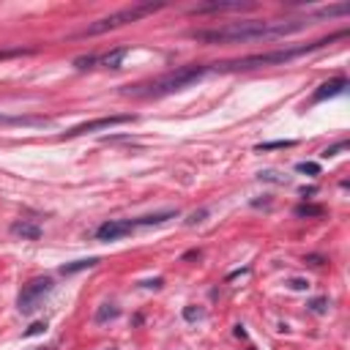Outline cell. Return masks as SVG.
Listing matches in <instances>:
<instances>
[{
    "instance_id": "cell-11",
    "label": "cell",
    "mask_w": 350,
    "mask_h": 350,
    "mask_svg": "<svg viewBox=\"0 0 350 350\" xmlns=\"http://www.w3.org/2000/svg\"><path fill=\"white\" fill-rule=\"evenodd\" d=\"M178 211H161V213H151V216L134 219V227H151V225H164L167 219H175Z\"/></svg>"
},
{
    "instance_id": "cell-20",
    "label": "cell",
    "mask_w": 350,
    "mask_h": 350,
    "mask_svg": "<svg viewBox=\"0 0 350 350\" xmlns=\"http://www.w3.org/2000/svg\"><path fill=\"white\" fill-rule=\"evenodd\" d=\"M93 63H99V55H82V58L74 60V66H77V69H91Z\"/></svg>"
},
{
    "instance_id": "cell-13",
    "label": "cell",
    "mask_w": 350,
    "mask_h": 350,
    "mask_svg": "<svg viewBox=\"0 0 350 350\" xmlns=\"http://www.w3.org/2000/svg\"><path fill=\"white\" fill-rule=\"evenodd\" d=\"M326 213V208L323 205H312V203H301V205H295V216L298 219H318Z\"/></svg>"
},
{
    "instance_id": "cell-6",
    "label": "cell",
    "mask_w": 350,
    "mask_h": 350,
    "mask_svg": "<svg viewBox=\"0 0 350 350\" xmlns=\"http://www.w3.org/2000/svg\"><path fill=\"white\" fill-rule=\"evenodd\" d=\"M132 120H137V115H107V118H96V120H85V123H79V126H74V129L63 132L60 137H63V140L82 137V134L104 132V129H112V126H120V123H132Z\"/></svg>"
},
{
    "instance_id": "cell-12",
    "label": "cell",
    "mask_w": 350,
    "mask_h": 350,
    "mask_svg": "<svg viewBox=\"0 0 350 350\" xmlns=\"http://www.w3.org/2000/svg\"><path fill=\"white\" fill-rule=\"evenodd\" d=\"M96 262H99V257L74 260V262H66V266H60V274H63V277H69V274H77V271H85V268H93Z\"/></svg>"
},
{
    "instance_id": "cell-23",
    "label": "cell",
    "mask_w": 350,
    "mask_h": 350,
    "mask_svg": "<svg viewBox=\"0 0 350 350\" xmlns=\"http://www.w3.org/2000/svg\"><path fill=\"white\" fill-rule=\"evenodd\" d=\"M184 318H186V320H197V318H203V309L186 307V309H184Z\"/></svg>"
},
{
    "instance_id": "cell-22",
    "label": "cell",
    "mask_w": 350,
    "mask_h": 350,
    "mask_svg": "<svg viewBox=\"0 0 350 350\" xmlns=\"http://www.w3.org/2000/svg\"><path fill=\"white\" fill-rule=\"evenodd\" d=\"M287 287H290V290H309V282L307 279H287Z\"/></svg>"
},
{
    "instance_id": "cell-19",
    "label": "cell",
    "mask_w": 350,
    "mask_h": 350,
    "mask_svg": "<svg viewBox=\"0 0 350 350\" xmlns=\"http://www.w3.org/2000/svg\"><path fill=\"white\" fill-rule=\"evenodd\" d=\"M295 170L307 172V175H320V164H315V161H298V164H295Z\"/></svg>"
},
{
    "instance_id": "cell-2",
    "label": "cell",
    "mask_w": 350,
    "mask_h": 350,
    "mask_svg": "<svg viewBox=\"0 0 350 350\" xmlns=\"http://www.w3.org/2000/svg\"><path fill=\"white\" fill-rule=\"evenodd\" d=\"M211 66H184V69H175L164 77H156L151 82H137V85H126L123 96H134V99H161L170 96L175 91H184L192 82H197Z\"/></svg>"
},
{
    "instance_id": "cell-4",
    "label": "cell",
    "mask_w": 350,
    "mask_h": 350,
    "mask_svg": "<svg viewBox=\"0 0 350 350\" xmlns=\"http://www.w3.org/2000/svg\"><path fill=\"white\" fill-rule=\"evenodd\" d=\"M159 9H164V3H137V6H126V9L115 11V14L102 17V19H96L93 25H88V28L79 33V36H102V33H107V30H115V28H123V25H129V22H137V19L153 14V11H159Z\"/></svg>"
},
{
    "instance_id": "cell-9",
    "label": "cell",
    "mask_w": 350,
    "mask_h": 350,
    "mask_svg": "<svg viewBox=\"0 0 350 350\" xmlns=\"http://www.w3.org/2000/svg\"><path fill=\"white\" fill-rule=\"evenodd\" d=\"M11 235L25 238V241H38L41 238V227L33 225V222H14V225H11Z\"/></svg>"
},
{
    "instance_id": "cell-3",
    "label": "cell",
    "mask_w": 350,
    "mask_h": 350,
    "mask_svg": "<svg viewBox=\"0 0 350 350\" xmlns=\"http://www.w3.org/2000/svg\"><path fill=\"white\" fill-rule=\"evenodd\" d=\"M336 38H345V30L334 33V36H328V38H320V41H315V44L293 47V50H277V52H262V55H249V58H238V60H225V63H213L211 69H216V71H249V69H260V66H271V63H287V60L309 55V52L336 41Z\"/></svg>"
},
{
    "instance_id": "cell-24",
    "label": "cell",
    "mask_w": 350,
    "mask_h": 350,
    "mask_svg": "<svg viewBox=\"0 0 350 350\" xmlns=\"http://www.w3.org/2000/svg\"><path fill=\"white\" fill-rule=\"evenodd\" d=\"M44 328H47L44 323H33V326H30V328H28V331H25L22 336H36V334H44Z\"/></svg>"
},
{
    "instance_id": "cell-10",
    "label": "cell",
    "mask_w": 350,
    "mask_h": 350,
    "mask_svg": "<svg viewBox=\"0 0 350 350\" xmlns=\"http://www.w3.org/2000/svg\"><path fill=\"white\" fill-rule=\"evenodd\" d=\"M129 55V47H118V50L107 52V55H99V66H104V69H118L120 60Z\"/></svg>"
},
{
    "instance_id": "cell-18",
    "label": "cell",
    "mask_w": 350,
    "mask_h": 350,
    "mask_svg": "<svg viewBox=\"0 0 350 350\" xmlns=\"http://www.w3.org/2000/svg\"><path fill=\"white\" fill-rule=\"evenodd\" d=\"M342 151H347V143H345V140H342V143H336V145L323 148V153H320V156H323V159H331V156H339Z\"/></svg>"
},
{
    "instance_id": "cell-5",
    "label": "cell",
    "mask_w": 350,
    "mask_h": 350,
    "mask_svg": "<svg viewBox=\"0 0 350 350\" xmlns=\"http://www.w3.org/2000/svg\"><path fill=\"white\" fill-rule=\"evenodd\" d=\"M52 287H55V282L50 277H38V279H30L28 285L22 287V293H19L17 298V307L22 315H33L38 309V304L47 298V295L52 293Z\"/></svg>"
},
{
    "instance_id": "cell-15",
    "label": "cell",
    "mask_w": 350,
    "mask_h": 350,
    "mask_svg": "<svg viewBox=\"0 0 350 350\" xmlns=\"http://www.w3.org/2000/svg\"><path fill=\"white\" fill-rule=\"evenodd\" d=\"M118 315H120V307H115V304H102V307L96 309V318H93V320H96L99 326H104L107 320H115Z\"/></svg>"
},
{
    "instance_id": "cell-1",
    "label": "cell",
    "mask_w": 350,
    "mask_h": 350,
    "mask_svg": "<svg viewBox=\"0 0 350 350\" xmlns=\"http://www.w3.org/2000/svg\"><path fill=\"white\" fill-rule=\"evenodd\" d=\"M309 25V19H290V22H230L225 28L213 30H194L192 36L205 44H241V41H257V38H285L290 33H298Z\"/></svg>"
},
{
    "instance_id": "cell-17",
    "label": "cell",
    "mask_w": 350,
    "mask_h": 350,
    "mask_svg": "<svg viewBox=\"0 0 350 350\" xmlns=\"http://www.w3.org/2000/svg\"><path fill=\"white\" fill-rule=\"evenodd\" d=\"M293 145H295V140H277V143H262L254 151H277V148H293Z\"/></svg>"
},
{
    "instance_id": "cell-26",
    "label": "cell",
    "mask_w": 350,
    "mask_h": 350,
    "mask_svg": "<svg viewBox=\"0 0 350 350\" xmlns=\"http://www.w3.org/2000/svg\"><path fill=\"white\" fill-rule=\"evenodd\" d=\"M307 262H309V266H323L326 260H323L320 254H312V257H307Z\"/></svg>"
},
{
    "instance_id": "cell-27",
    "label": "cell",
    "mask_w": 350,
    "mask_h": 350,
    "mask_svg": "<svg viewBox=\"0 0 350 350\" xmlns=\"http://www.w3.org/2000/svg\"><path fill=\"white\" fill-rule=\"evenodd\" d=\"M203 216H205V211H200V213H192V219L186 222V225H197V222L203 219Z\"/></svg>"
},
{
    "instance_id": "cell-28",
    "label": "cell",
    "mask_w": 350,
    "mask_h": 350,
    "mask_svg": "<svg viewBox=\"0 0 350 350\" xmlns=\"http://www.w3.org/2000/svg\"><path fill=\"white\" fill-rule=\"evenodd\" d=\"M318 192V186H304V189H301V197H309V194H315Z\"/></svg>"
},
{
    "instance_id": "cell-25",
    "label": "cell",
    "mask_w": 350,
    "mask_h": 350,
    "mask_svg": "<svg viewBox=\"0 0 350 350\" xmlns=\"http://www.w3.org/2000/svg\"><path fill=\"white\" fill-rule=\"evenodd\" d=\"M25 52H30V50H6V52H0V60L14 58V55H25Z\"/></svg>"
},
{
    "instance_id": "cell-21",
    "label": "cell",
    "mask_w": 350,
    "mask_h": 350,
    "mask_svg": "<svg viewBox=\"0 0 350 350\" xmlns=\"http://www.w3.org/2000/svg\"><path fill=\"white\" fill-rule=\"evenodd\" d=\"M307 307L312 309V312H318V315H323V312H326V307H328V298H315V301H309Z\"/></svg>"
},
{
    "instance_id": "cell-14",
    "label": "cell",
    "mask_w": 350,
    "mask_h": 350,
    "mask_svg": "<svg viewBox=\"0 0 350 350\" xmlns=\"http://www.w3.org/2000/svg\"><path fill=\"white\" fill-rule=\"evenodd\" d=\"M244 9L241 3H208V6H197L192 9V14H208V11H238Z\"/></svg>"
},
{
    "instance_id": "cell-29",
    "label": "cell",
    "mask_w": 350,
    "mask_h": 350,
    "mask_svg": "<svg viewBox=\"0 0 350 350\" xmlns=\"http://www.w3.org/2000/svg\"><path fill=\"white\" fill-rule=\"evenodd\" d=\"M235 336H241V339H244V336H246V331H244V326H235Z\"/></svg>"
},
{
    "instance_id": "cell-7",
    "label": "cell",
    "mask_w": 350,
    "mask_h": 350,
    "mask_svg": "<svg viewBox=\"0 0 350 350\" xmlns=\"http://www.w3.org/2000/svg\"><path fill=\"white\" fill-rule=\"evenodd\" d=\"M134 230V222L132 219H115V222H104L102 227L96 230L99 241H118L123 235H129Z\"/></svg>"
},
{
    "instance_id": "cell-8",
    "label": "cell",
    "mask_w": 350,
    "mask_h": 350,
    "mask_svg": "<svg viewBox=\"0 0 350 350\" xmlns=\"http://www.w3.org/2000/svg\"><path fill=\"white\" fill-rule=\"evenodd\" d=\"M347 88V79L345 77H336L331 79V82H323L318 91H315V96H312V104H318V102H326V99H331L336 96V93H342Z\"/></svg>"
},
{
    "instance_id": "cell-16",
    "label": "cell",
    "mask_w": 350,
    "mask_h": 350,
    "mask_svg": "<svg viewBox=\"0 0 350 350\" xmlns=\"http://www.w3.org/2000/svg\"><path fill=\"white\" fill-rule=\"evenodd\" d=\"M0 123H11V126H47V118H11V115H0Z\"/></svg>"
},
{
    "instance_id": "cell-30",
    "label": "cell",
    "mask_w": 350,
    "mask_h": 350,
    "mask_svg": "<svg viewBox=\"0 0 350 350\" xmlns=\"http://www.w3.org/2000/svg\"><path fill=\"white\" fill-rule=\"evenodd\" d=\"M104 350H118V347H104Z\"/></svg>"
},
{
    "instance_id": "cell-31",
    "label": "cell",
    "mask_w": 350,
    "mask_h": 350,
    "mask_svg": "<svg viewBox=\"0 0 350 350\" xmlns=\"http://www.w3.org/2000/svg\"><path fill=\"white\" fill-rule=\"evenodd\" d=\"M38 350H44V347H38Z\"/></svg>"
}]
</instances>
